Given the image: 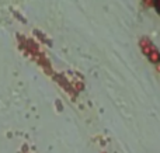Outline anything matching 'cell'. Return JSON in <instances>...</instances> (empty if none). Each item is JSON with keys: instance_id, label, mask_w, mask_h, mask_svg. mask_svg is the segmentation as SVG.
<instances>
[{"instance_id": "obj_4", "label": "cell", "mask_w": 160, "mask_h": 153, "mask_svg": "<svg viewBox=\"0 0 160 153\" xmlns=\"http://www.w3.org/2000/svg\"><path fill=\"white\" fill-rule=\"evenodd\" d=\"M146 4H148V6H153L155 3H153V0H146Z\"/></svg>"}, {"instance_id": "obj_2", "label": "cell", "mask_w": 160, "mask_h": 153, "mask_svg": "<svg viewBox=\"0 0 160 153\" xmlns=\"http://www.w3.org/2000/svg\"><path fill=\"white\" fill-rule=\"evenodd\" d=\"M148 58H149L150 61L153 62V63H158V62L160 61V53H159V51H158V49H155L149 56H148Z\"/></svg>"}, {"instance_id": "obj_3", "label": "cell", "mask_w": 160, "mask_h": 153, "mask_svg": "<svg viewBox=\"0 0 160 153\" xmlns=\"http://www.w3.org/2000/svg\"><path fill=\"white\" fill-rule=\"evenodd\" d=\"M156 8H158V11L160 13V0H156Z\"/></svg>"}, {"instance_id": "obj_1", "label": "cell", "mask_w": 160, "mask_h": 153, "mask_svg": "<svg viewBox=\"0 0 160 153\" xmlns=\"http://www.w3.org/2000/svg\"><path fill=\"white\" fill-rule=\"evenodd\" d=\"M141 47H142V49H143V52L146 53L148 56H149L150 53H152L153 51L156 49V48L153 47L152 44H150V41H149V39H146V38H143V39H142V41H141Z\"/></svg>"}]
</instances>
